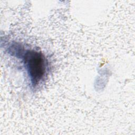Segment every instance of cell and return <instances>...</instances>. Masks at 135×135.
<instances>
[{"label":"cell","instance_id":"6da1fadb","mask_svg":"<svg viewBox=\"0 0 135 135\" xmlns=\"http://www.w3.org/2000/svg\"><path fill=\"white\" fill-rule=\"evenodd\" d=\"M23 60L32 85L36 86L43 79L46 74V59L41 52L27 50L23 55Z\"/></svg>","mask_w":135,"mask_h":135}]
</instances>
